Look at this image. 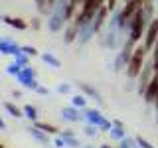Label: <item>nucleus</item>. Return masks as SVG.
<instances>
[{
  "instance_id": "36",
  "label": "nucleus",
  "mask_w": 158,
  "mask_h": 148,
  "mask_svg": "<svg viewBox=\"0 0 158 148\" xmlns=\"http://www.w3.org/2000/svg\"><path fill=\"white\" fill-rule=\"evenodd\" d=\"M52 144L56 146V148H65V142H63V138H61V136H56Z\"/></svg>"
},
{
  "instance_id": "5",
  "label": "nucleus",
  "mask_w": 158,
  "mask_h": 148,
  "mask_svg": "<svg viewBox=\"0 0 158 148\" xmlns=\"http://www.w3.org/2000/svg\"><path fill=\"white\" fill-rule=\"evenodd\" d=\"M158 42V18H154L150 24L146 26V32H144V38H142V46H144V49L148 53L154 49Z\"/></svg>"
},
{
  "instance_id": "4",
  "label": "nucleus",
  "mask_w": 158,
  "mask_h": 148,
  "mask_svg": "<svg viewBox=\"0 0 158 148\" xmlns=\"http://www.w3.org/2000/svg\"><path fill=\"white\" fill-rule=\"evenodd\" d=\"M152 79H154V59L148 57L144 67H142V71H140V75L136 77V91H138V95H144L148 83H150Z\"/></svg>"
},
{
  "instance_id": "30",
  "label": "nucleus",
  "mask_w": 158,
  "mask_h": 148,
  "mask_svg": "<svg viewBox=\"0 0 158 148\" xmlns=\"http://www.w3.org/2000/svg\"><path fill=\"white\" fill-rule=\"evenodd\" d=\"M56 91L59 93V95H69V93H71V85H69V83H59Z\"/></svg>"
},
{
  "instance_id": "32",
  "label": "nucleus",
  "mask_w": 158,
  "mask_h": 148,
  "mask_svg": "<svg viewBox=\"0 0 158 148\" xmlns=\"http://www.w3.org/2000/svg\"><path fill=\"white\" fill-rule=\"evenodd\" d=\"M135 138H136V142H138L140 148H154V144H152L150 140H146L144 136H135Z\"/></svg>"
},
{
  "instance_id": "25",
  "label": "nucleus",
  "mask_w": 158,
  "mask_h": 148,
  "mask_svg": "<svg viewBox=\"0 0 158 148\" xmlns=\"http://www.w3.org/2000/svg\"><path fill=\"white\" fill-rule=\"evenodd\" d=\"M20 71H22V67H20L18 65V63H8V67H6V73H8V75H12V77H18V73Z\"/></svg>"
},
{
  "instance_id": "34",
  "label": "nucleus",
  "mask_w": 158,
  "mask_h": 148,
  "mask_svg": "<svg viewBox=\"0 0 158 148\" xmlns=\"http://www.w3.org/2000/svg\"><path fill=\"white\" fill-rule=\"evenodd\" d=\"M36 95H40V97H48V95H49V89L44 87V85H40V87L36 89Z\"/></svg>"
},
{
  "instance_id": "12",
  "label": "nucleus",
  "mask_w": 158,
  "mask_h": 148,
  "mask_svg": "<svg viewBox=\"0 0 158 148\" xmlns=\"http://www.w3.org/2000/svg\"><path fill=\"white\" fill-rule=\"evenodd\" d=\"M77 36H79V26H77L75 22H67L65 30H63V43L77 42Z\"/></svg>"
},
{
  "instance_id": "15",
  "label": "nucleus",
  "mask_w": 158,
  "mask_h": 148,
  "mask_svg": "<svg viewBox=\"0 0 158 148\" xmlns=\"http://www.w3.org/2000/svg\"><path fill=\"white\" fill-rule=\"evenodd\" d=\"M18 83L22 85V83H26V81H30V79H38V71L34 69L32 65H28V67H22V71L18 73Z\"/></svg>"
},
{
  "instance_id": "10",
  "label": "nucleus",
  "mask_w": 158,
  "mask_h": 148,
  "mask_svg": "<svg viewBox=\"0 0 158 148\" xmlns=\"http://www.w3.org/2000/svg\"><path fill=\"white\" fill-rule=\"evenodd\" d=\"M156 97H158V77L154 75V79L148 83V87H146V91H144V95H142V99H144L146 105H154Z\"/></svg>"
},
{
  "instance_id": "7",
  "label": "nucleus",
  "mask_w": 158,
  "mask_h": 148,
  "mask_svg": "<svg viewBox=\"0 0 158 148\" xmlns=\"http://www.w3.org/2000/svg\"><path fill=\"white\" fill-rule=\"evenodd\" d=\"M65 26H67V20H65V16H63V14H59V12H56V10H53V12L48 16V30H49L52 34L63 32V30H65Z\"/></svg>"
},
{
  "instance_id": "28",
  "label": "nucleus",
  "mask_w": 158,
  "mask_h": 148,
  "mask_svg": "<svg viewBox=\"0 0 158 148\" xmlns=\"http://www.w3.org/2000/svg\"><path fill=\"white\" fill-rule=\"evenodd\" d=\"M63 142H65V148H83L77 138H63Z\"/></svg>"
},
{
  "instance_id": "19",
  "label": "nucleus",
  "mask_w": 158,
  "mask_h": 148,
  "mask_svg": "<svg viewBox=\"0 0 158 148\" xmlns=\"http://www.w3.org/2000/svg\"><path fill=\"white\" fill-rule=\"evenodd\" d=\"M34 126H38L40 130L48 132L49 136H52V134H59V128H57L56 125H52V122H44V121H36V122H34Z\"/></svg>"
},
{
  "instance_id": "17",
  "label": "nucleus",
  "mask_w": 158,
  "mask_h": 148,
  "mask_svg": "<svg viewBox=\"0 0 158 148\" xmlns=\"http://www.w3.org/2000/svg\"><path fill=\"white\" fill-rule=\"evenodd\" d=\"M40 57H42V61L46 63V65H49V67H53V69H59L61 67V61L53 56L52 51H46V53H40Z\"/></svg>"
},
{
  "instance_id": "31",
  "label": "nucleus",
  "mask_w": 158,
  "mask_h": 148,
  "mask_svg": "<svg viewBox=\"0 0 158 148\" xmlns=\"http://www.w3.org/2000/svg\"><path fill=\"white\" fill-rule=\"evenodd\" d=\"M83 132H85V136L93 138V136H97L99 128H97V126H93V125H85V128H83Z\"/></svg>"
},
{
  "instance_id": "3",
  "label": "nucleus",
  "mask_w": 158,
  "mask_h": 148,
  "mask_svg": "<svg viewBox=\"0 0 158 148\" xmlns=\"http://www.w3.org/2000/svg\"><path fill=\"white\" fill-rule=\"evenodd\" d=\"M135 47H136L135 43L127 39L125 46H123V47L117 51V57H115V61H113V71H115V73H121V71H125V69H127L128 61H131V57H132Z\"/></svg>"
},
{
  "instance_id": "26",
  "label": "nucleus",
  "mask_w": 158,
  "mask_h": 148,
  "mask_svg": "<svg viewBox=\"0 0 158 148\" xmlns=\"http://www.w3.org/2000/svg\"><path fill=\"white\" fill-rule=\"evenodd\" d=\"M111 128H113V121H109V118L105 117L101 121V125H99V132H109Z\"/></svg>"
},
{
  "instance_id": "2",
  "label": "nucleus",
  "mask_w": 158,
  "mask_h": 148,
  "mask_svg": "<svg viewBox=\"0 0 158 148\" xmlns=\"http://www.w3.org/2000/svg\"><path fill=\"white\" fill-rule=\"evenodd\" d=\"M146 20H144V14H142V8L132 16V20L128 22V42H132L135 46H138L142 38H144V32H146Z\"/></svg>"
},
{
  "instance_id": "1",
  "label": "nucleus",
  "mask_w": 158,
  "mask_h": 148,
  "mask_svg": "<svg viewBox=\"0 0 158 148\" xmlns=\"http://www.w3.org/2000/svg\"><path fill=\"white\" fill-rule=\"evenodd\" d=\"M146 49L142 43H138V46L135 47V51H132V57H131V61H128V65L125 69V73H127V77L128 79H136L138 75H140V71H142V67H144V63H146Z\"/></svg>"
},
{
  "instance_id": "38",
  "label": "nucleus",
  "mask_w": 158,
  "mask_h": 148,
  "mask_svg": "<svg viewBox=\"0 0 158 148\" xmlns=\"http://www.w3.org/2000/svg\"><path fill=\"white\" fill-rule=\"evenodd\" d=\"M113 126H125V125H123V121H118V118H115V121H113Z\"/></svg>"
},
{
  "instance_id": "27",
  "label": "nucleus",
  "mask_w": 158,
  "mask_h": 148,
  "mask_svg": "<svg viewBox=\"0 0 158 148\" xmlns=\"http://www.w3.org/2000/svg\"><path fill=\"white\" fill-rule=\"evenodd\" d=\"M22 87H24V89H28V91H34V93H36V89L40 87V83H38V79H30V81L22 83Z\"/></svg>"
},
{
  "instance_id": "42",
  "label": "nucleus",
  "mask_w": 158,
  "mask_h": 148,
  "mask_svg": "<svg viewBox=\"0 0 158 148\" xmlns=\"http://www.w3.org/2000/svg\"><path fill=\"white\" fill-rule=\"evenodd\" d=\"M83 148H95V146H91V144H87V146H83Z\"/></svg>"
},
{
  "instance_id": "6",
  "label": "nucleus",
  "mask_w": 158,
  "mask_h": 148,
  "mask_svg": "<svg viewBox=\"0 0 158 148\" xmlns=\"http://www.w3.org/2000/svg\"><path fill=\"white\" fill-rule=\"evenodd\" d=\"M22 53V46H18L10 36H0V56H12L16 57Z\"/></svg>"
},
{
  "instance_id": "41",
  "label": "nucleus",
  "mask_w": 158,
  "mask_h": 148,
  "mask_svg": "<svg viewBox=\"0 0 158 148\" xmlns=\"http://www.w3.org/2000/svg\"><path fill=\"white\" fill-rule=\"evenodd\" d=\"M101 148H113L111 144H101Z\"/></svg>"
},
{
  "instance_id": "8",
  "label": "nucleus",
  "mask_w": 158,
  "mask_h": 148,
  "mask_svg": "<svg viewBox=\"0 0 158 148\" xmlns=\"http://www.w3.org/2000/svg\"><path fill=\"white\" fill-rule=\"evenodd\" d=\"M81 115H83V121H85L87 125H93V126H97V128H99V125H101V121L105 118L99 109H89V107L83 109Z\"/></svg>"
},
{
  "instance_id": "40",
  "label": "nucleus",
  "mask_w": 158,
  "mask_h": 148,
  "mask_svg": "<svg viewBox=\"0 0 158 148\" xmlns=\"http://www.w3.org/2000/svg\"><path fill=\"white\" fill-rule=\"evenodd\" d=\"M154 75L158 77V61H154Z\"/></svg>"
},
{
  "instance_id": "39",
  "label": "nucleus",
  "mask_w": 158,
  "mask_h": 148,
  "mask_svg": "<svg viewBox=\"0 0 158 148\" xmlns=\"http://www.w3.org/2000/svg\"><path fill=\"white\" fill-rule=\"evenodd\" d=\"M0 130H6V122H4L2 117H0Z\"/></svg>"
},
{
  "instance_id": "23",
  "label": "nucleus",
  "mask_w": 158,
  "mask_h": 148,
  "mask_svg": "<svg viewBox=\"0 0 158 148\" xmlns=\"http://www.w3.org/2000/svg\"><path fill=\"white\" fill-rule=\"evenodd\" d=\"M118 146H123V148H140V146H138V142H136V138H132V136L123 138V140L118 142Z\"/></svg>"
},
{
  "instance_id": "45",
  "label": "nucleus",
  "mask_w": 158,
  "mask_h": 148,
  "mask_svg": "<svg viewBox=\"0 0 158 148\" xmlns=\"http://www.w3.org/2000/svg\"><path fill=\"white\" fill-rule=\"evenodd\" d=\"M117 148H123V146H117Z\"/></svg>"
},
{
  "instance_id": "14",
  "label": "nucleus",
  "mask_w": 158,
  "mask_h": 148,
  "mask_svg": "<svg viewBox=\"0 0 158 148\" xmlns=\"http://www.w3.org/2000/svg\"><path fill=\"white\" fill-rule=\"evenodd\" d=\"M28 132H30V136L34 138L36 142H40V144H46V146H49L52 144V140H49V134L48 132H44V130H40L38 126H28Z\"/></svg>"
},
{
  "instance_id": "33",
  "label": "nucleus",
  "mask_w": 158,
  "mask_h": 148,
  "mask_svg": "<svg viewBox=\"0 0 158 148\" xmlns=\"http://www.w3.org/2000/svg\"><path fill=\"white\" fill-rule=\"evenodd\" d=\"M61 138H75V130L73 128H63V130H59V134Z\"/></svg>"
},
{
  "instance_id": "37",
  "label": "nucleus",
  "mask_w": 158,
  "mask_h": 148,
  "mask_svg": "<svg viewBox=\"0 0 158 148\" xmlns=\"http://www.w3.org/2000/svg\"><path fill=\"white\" fill-rule=\"evenodd\" d=\"M12 97H14V99H20V97H22V91H18V89H14V91H12Z\"/></svg>"
},
{
  "instance_id": "24",
  "label": "nucleus",
  "mask_w": 158,
  "mask_h": 148,
  "mask_svg": "<svg viewBox=\"0 0 158 148\" xmlns=\"http://www.w3.org/2000/svg\"><path fill=\"white\" fill-rule=\"evenodd\" d=\"M14 63H18V65L20 67H28L30 65V57L26 56V53H20V56H16V57H14Z\"/></svg>"
},
{
  "instance_id": "18",
  "label": "nucleus",
  "mask_w": 158,
  "mask_h": 148,
  "mask_svg": "<svg viewBox=\"0 0 158 148\" xmlns=\"http://www.w3.org/2000/svg\"><path fill=\"white\" fill-rule=\"evenodd\" d=\"M4 109H6V113H8L10 117H14V118H24V109L16 107L14 103H10V101H4Z\"/></svg>"
},
{
  "instance_id": "22",
  "label": "nucleus",
  "mask_w": 158,
  "mask_h": 148,
  "mask_svg": "<svg viewBox=\"0 0 158 148\" xmlns=\"http://www.w3.org/2000/svg\"><path fill=\"white\" fill-rule=\"evenodd\" d=\"M22 109H24V118H28V121H32V122L38 121V109L34 105H24Z\"/></svg>"
},
{
  "instance_id": "11",
  "label": "nucleus",
  "mask_w": 158,
  "mask_h": 148,
  "mask_svg": "<svg viewBox=\"0 0 158 148\" xmlns=\"http://www.w3.org/2000/svg\"><path fill=\"white\" fill-rule=\"evenodd\" d=\"M61 118L63 121H67V122H79V121H83V115H81V111L75 107H63L61 109Z\"/></svg>"
},
{
  "instance_id": "9",
  "label": "nucleus",
  "mask_w": 158,
  "mask_h": 148,
  "mask_svg": "<svg viewBox=\"0 0 158 148\" xmlns=\"http://www.w3.org/2000/svg\"><path fill=\"white\" fill-rule=\"evenodd\" d=\"M77 89H79V91H81L85 97L93 99V101H97L99 105H103V103H105V101H103V95H101V93H99V91H97V89L93 87V85H89V83H85V81H79V83H77Z\"/></svg>"
},
{
  "instance_id": "13",
  "label": "nucleus",
  "mask_w": 158,
  "mask_h": 148,
  "mask_svg": "<svg viewBox=\"0 0 158 148\" xmlns=\"http://www.w3.org/2000/svg\"><path fill=\"white\" fill-rule=\"evenodd\" d=\"M2 22L6 24V26L14 28V30H20V32L28 30V26H30V24H28L24 18H18V16H2Z\"/></svg>"
},
{
  "instance_id": "46",
  "label": "nucleus",
  "mask_w": 158,
  "mask_h": 148,
  "mask_svg": "<svg viewBox=\"0 0 158 148\" xmlns=\"http://www.w3.org/2000/svg\"><path fill=\"white\" fill-rule=\"evenodd\" d=\"M150 2H154V0H150Z\"/></svg>"
},
{
  "instance_id": "35",
  "label": "nucleus",
  "mask_w": 158,
  "mask_h": 148,
  "mask_svg": "<svg viewBox=\"0 0 158 148\" xmlns=\"http://www.w3.org/2000/svg\"><path fill=\"white\" fill-rule=\"evenodd\" d=\"M30 26H32V30H40V28H42V20H40V18H32V20H30Z\"/></svg>"
},
{
  "instance_id": "16",
  "label": "nucleus",
  "mask_w": 158,
  "mask_h": 148,
  "mask_svg": "<svg viewBox=\"0 0 158 148\" xmlns=\"http://www.w3.org/2000/svg\"><path fill=\"white\" fill-rule=\"evenodd\" d=\"M154 12H156V6H154V2H150V0H146L144 4H142V14H144V20H146V24H150L152 20H154Z\"/></svg>"
},
{
  "instance_id": "29",
  "label": "nucleus",
  "mask_w": 158,
  "mask_h": 148,
  "mask_svg": "<svg viewBox=\"0 0 158 148\" xmlns=\"http://www.w3.org/2000/svg\"><path fill=\"white\" fill-rule=\"evenodd\" d=\"M22 51L26 53L28 57H36V56H40V51L34 46H22Z\"/></svg>"
},
{
  "instance_id": "21",
  "label": "nucleus",
  "mask_w": 158,
  "mask_h": 148,
  "mask_svg": "<svg viewBox=\"0 0 158 148\" xmlns=\"http://www.w3.org/2000/svg\"><path fill=\"white\" fill-rule=\"evenodd\" d=\"M71 107L79 109V111L87 109V97L83 95V93H77V95H73V97H71Z\"/></svg>"
},
{
  "instance_id": "20",
  "label": "nucleus",
  "mask_w": 158,
  "mask_h": 148,
  "mask_svg": "<svg viewBox=\"0 0 158 148\" xmlns=\"http://www.w3.org/2000/svg\"><path fill=\"white\" fill-rule=\"evenodd\" d=\"M109 136H111V140H117V142H121L123 138H127V130H125V126H113L111 130H109Z\"/></svg>"
},
{
  "instance_id": "43",
  "label": "nucleus",
  "mask_w": 158,
  "mask_h": 148,
  "mask_svg": "<svg viewBox=\"0 0 158 148\" xmlns=\"http://www.w3.org/2000/svg\"><path fill=\"white\" fill-rule=\"evenodd\" d=\"M0 148H4V144H0Z\"/></svg>"
},
{
  "instance_id": "44",
  "label": "nucleus",
  "mask_w": 158,
  "mask_h": 148,
  "mask_svg": "<svg viewBox=\"0 0 158 148\" xmlns=\"http://www.w3.org/2000/svg\"><path fill=\"white\" fill-rule=\"evenodd\" d=\"M0 22H2V16H0Z\"/></svg>"
}]
</instances>
